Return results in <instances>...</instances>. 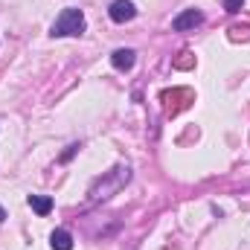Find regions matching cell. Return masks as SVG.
<instances>
[{
    "instance_id": "1",
    "label": "cell",
    "mask_w": 250,
    "mask_h": 250,
    "mask_svg": "<svg viewBox=\"0 0 250 250\" xmlns=\"http://www.w3.org/2000/svg\"><path fill=\"white\" fill-rule=\"evenodd\" d=\"M84 29H87V21H84L82 9H64L56 18V23L50 26V35L53 38H79V35H84Z\"/></svg>"
},
{
    "instance_id": "2",
    "label": "cell",
    "mask_w": 250,
    "mask_h": 250,
    "mask_svg": "<svg viewBox=\"0 0 250 250\" xmlns=\"http://www.w3.org/2000/svg\"><path fill=\"white\" fill-rule=\"evenodd\" d=\"M204 23V12L201 9H187V12H181L178 18H175V32H189V29H195V26H201Z\"/></svg>"
},
{
    "instance_id": "3",
    "label": "cell",
    "mask_w": 250,
    "mask_h": 250,
    "mask_svg": "<svg viewBox=\"0 0 250 250\" xmlns=\"http://www.w3.org/2000/svg\"><path fill=\"white\" fill-rule=\"evenodd\" d=\"M108 15H111L114 23H125V21H134L137 18V6L131 0H114L111 9H108Z\"/></svg>"
},
{
    "instance_id": "4",
    "label": "cell",
    "mask_w": 250,
    "mask_h": 250,
    "mask_svg": "<svg viewBox=\"0 0 250 250\" xmlns=\"http://www.w3.org/2000/svg\"><path fill=\"white\" fill-rule=\"evenodd\" d=\"M137 62V53L134 50H128V47H120V50H114L111 53V64L117 67V70H131Z\"/></svg>"
},
{
    "instance_id": "5",
    "label": "cell",
    "mask_w": 250,
    "mask_h": 250,
    "mask_svg": "<svg viewBox=\"0 0 250 250\" xmlns=\"http://www.w3.org/2000/svg\"><path fill=\"white\" fill-rule=\"evenodd\" d=\"M26 204H29L38 215H50V209H53V198H50V195H29Z\"/></svg>"
},
{
    "instance_id": "6",
    "label": "cell",
    "mask_w": 250,
    "mask_h": 250,
    "mask_svg": "<svg viewBox=\"0 0 250 250\" xmlns=\"http://www.w3.org/2000/svg\"><path fill=\"white\" fill-rule=\"evenodd\" d=\"M50 248L53 250H73V236L67 233V230H53V236H50Z\"/></svg>"
},
{
    "instance_id": "7",
    "label": "cell",
    "mask_w": 250,
    "mask_h": 250,
    "mask_svg": "<svg viewBox=\"0 0 250 250\" xmlns=\"http://www.w3.org/2000/svg\"><path fill=\"white\" fill-rule=\"evenodd\" d=\"M230 38H233V41H248L250 26H233V29H230Z\"/></svg>"
},
{
    "instance_id": "8",
    "label": "cell",
    "mask_w": 250,
    "mask_h": 250,
    "mask_svg": "<svg viewBox=\"0 0 250 250\" xmlns=\"http://www.w3.org/2000/svg\"><path fill=\"white\" fill-rule=\"evenodd\" d=\"M242 6H245V0H224V12H227V15L242 12Z\"/></svg>"
},
{
    "instance_id": "9",
    "label": "cell",
    "mask_w": 250,
    "mask_h": 250,
    "mask_svg": "<svg viewBox=\"0 0 250 250\" xmlns=\"http://www.w3.org/2000/svg\"><path fill=\"white\" fill-rule=\"evenodd\" d=\"M175 67H181V70H189V67H195V59H192V53H181V59L175 62Z\"/></svg>"
},
{
    "instance_id": "10",
    "label": "cell",
    "mask_w": 250,
    "mask_h": 250,
    "mask_svg": "<svg viewBox=\"0 0 250 250\" xmlns=\"http://www.w3.org/2000/svg\"><path fill=\"white\" fill-rule=\"evenodd\" d=\"M76 151H79V143H73V146H67V151L62 154V163H67V160H70V157H73Z\"/></svg>"
},
{
    "instance_id": "11",
    "label": "cell",
    "mask_w": 250,
    "mask_h": 250,
    "mask_svg": "<svg viewBox=\"0 0 250 250\" xmlns=\"http://www.w3.org/2000/svg\"><path fill=\"white\" fill-rule=\"evenodd\" d=\"M3 221H6V212H3V207H0V224H3Z\"/></svg>"
}]
</instances>
